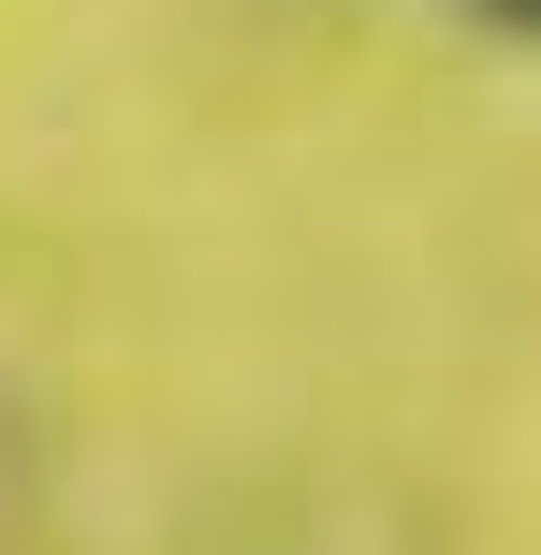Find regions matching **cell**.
Instances as JSON below:
<instances>
[{
    "label": "cell",
    "mask_w": 541,
    "mask_h": 555,
    "mask_svg": "<svg viewBox=\"0 0 541 555\" xmlns=\"http://www.w3.org/2000/svg\"><path fill=\"white\" fill-rule=\"evenodd\" d=\"M484 15H513V29H541V0H484Z\"/></svg>",
    "instance_id": "1"
}]
</instances>
